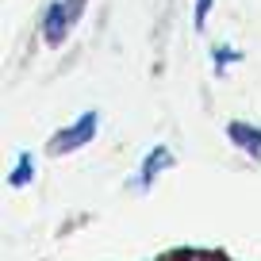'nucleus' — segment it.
<instances>
[{"label": "nucleus", "mask_w": 261, "mask_h": 261, "mask_svg": "<svg viewBox=\"0 0 261 261\" xmlns=\"http://www.w3.org/2000/svg\"><path fill=\"white\" fill-rule=\"evenodd\" d=\"M227 135H230V142H234L238 150H246L250 158H257V162H261V127H253V123L234 119V123L227 127Z\"/></svg>", "instance_id": "4"}, {"label": "nucleus", "mask_w": 261, "mask_h": 261, "mask_svg": "<svg viewBox=\"0 0 261 261\" xmlns=\"http://www.w3.org/2000/svg\"><path fill=\"white\" fill-rule=\"evenodd\" d=\"M173 261H223V257H215V253H200V250H192V253H177Z\"/></svg>", "instance_id": "8"}, {"label": "nucleus", "mask_w": 261, "mask_h": 261, "mask_svg": "<svg viewBox=\"0 0 261 261\" xmlns=\"http://www.w3.org/2000/svg\"><path fill=\"white\" fill-rule=\"evenodd\" d=\"M234 62H242V50L227 46V42L212 50V65H215V73H227V65H234Z\"/></svg>", "instance_id": "6"}, {"label": "nucleus", "mask_w": 261, "mask_h": 261, "mask_svg": "<svg viewBox=\"0 0 261 261\" xmlns=\"http://www.w3.org/2000/svg\"><path fill=\"white\" fill-rule=\"evenodd\" d=\"M169 165H173L169 146H154L146 158H142V165H139V180H135V188H139V192H150V188H154V180L162 177Z\"/></svg>", "instance_id": "3"}, {"label": "nucleus", "mask_w": 261, "mask_h": 261, "mask_svg": "<svg viewBox=\"0 0 261 261\" xmlns=\"http://www.w3.org/2000/svg\"><path fill=\"white\" fill-rule=\"evenodd\" d=\"M85 4L89 0H50V8L42 12V39H46V46H62L69 39V31L77 27Z\"/></svg>", "instance_id": "1"}, {"label": "nucleus", "mask_w": 261, "mask_h": 261, "mask_svg": "<svg viewBox=\"0 0 261 261\" xmlns=\"http://www.w3.org/2000/svg\"><path fill=\"white\" fill-rule=\"evenodd\" d=\"M207 12H212V0H196V12H192V23H196V31H204L207 27Z\"/></svg>", "instance_id": "7"}, {"label": "nucleus", "mask_w": 261, "mask_h": 261, "mask_svg": "<svg viewBox=\"0 0 261 261\" xmlns=\"http://www.w3.org/2000/svg\"><path fill=\"white\" fill-rule=\"evenodd\" d=\"M96 130H100V112L92 108V112H81L69 127H62L50 139V154H73V150L89 146L92 139H96Z\"/></svg>", "instance_id": "2"}, {"label": "nucleus", "mask_w": 261, "mask_h": 261, "mask_svg": "<svg viewBox=\"0 0 261 261\" xmlns=\"http://www.w3.org/2000/svg\"><path fill=\"white\" fill-rule=\"evenodd\" d=\"M31 177H35V158L23 150V154L16 158V169H12L8 185H12V188H23V185H31Z\"/></svg>", "instance_id": "5"}]
</instances>
